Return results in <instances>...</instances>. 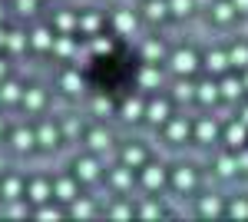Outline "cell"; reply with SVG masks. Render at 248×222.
Returning <instances> with one entry per match:
<instances>
[{
	"label": "cell",
	"instance_id": "1",
	"mask_svg": "<svg viewBox=\"0 0 248 222\" xmlns=\"http://www.w3.org/2000/svg\"><path fill=\"white\" fill-rule=\"evenodd\" d=\"M169 63H172V73L175 76H189V73H195V67H199V56L192 53V50H175Z\"/></svg>",
	"mask_w": 248,
	"mask_h": 222
},
{
	"label": "cell",
	"instance_id": "2",
	"mask_svg": "<svg viewBox=\"0 0 248 222\" xmlns=\"http://www.w3.org/2000/svg\"><path fill=\"white\" fill-rule=\"evenodd\" d=\"M172 186L179 189V192H192L195 189V169L192 166H179L172 172Z\"/></svg>",
	"mask_w": 248,
	"mask_h": 222
},
{
	"label": "cell",
	"instance_id": "3",
	"mask_svg": "<svg viewBox=\"0 0 248 222\" xmlns=\"http://www.w3.org/2000/svg\"><path fill=\"white\" fill-rule=\"evenodd\" d=\"M245 139H248V126L238 120V123H232L229 130H225V143H229L232 149H242L245 146Z\"/></svg>",
	"mask_w": 248,
	"mask_h": 222
},
{
	"label": "cell",
	"instance_id": "4",
	"mask_svg": "<svg viewBox=\"0 0 248 222\" xmlns=\"http://www.w3.org/2000/svg\"><path fill=\"white\" fill-rule=\"evenodd\" d=\"M142 186L146 189H162L166 186V169L162 166H142Z\"/></svg>",
	"mask_w": 248,
	"mask_h": 222
},
{
	"label": "cell",
	"instance_id": "5",
	"mask_svg": "<svg viewBox=\"0 0 248 222\" xmlns=\"http://www.w3.org/2000/svg\"><path fill=\"white\" fill-rule=\"evenodd\" d=\"M142 116H146L149 123H155V126H159V123H166V120H169V103H166V100H153V103L146 106V113H142Z\"/></svg>",
	"mask_w": 248,
	"mask_h": 222
},
{
	"label": "cell",
	"instance_id": "6",
	"mask_svg": "<svg viewBox=\"0 0 248 222\" xmlns=\"http://www.w3.org/2000/svg\"><path fill=\"white\" fill-rule=\"evenodd\" d=\"M159 83H162V73H159V67H155V63H146V67L139 70V86H142V90H155Z\"/></svg>",
	"mask_w": 248,
	"mask_h": 222
},
{
	"label": "cell",
	"instance_id": "7",
	"mask_svg": "<svg viewBox=\"0 0 248 222\" xmlns=\"http://www.w3.org/2000/svg\"><path fill=\"white\" fill-rule=\"evenodd\" d=\"M113 27L119 30V34H126V37H129V34H136L139 20H136V14H133V10H119V14L113 17Z\"/></svg>",
	"mask_w": 248,
	"mask_h": 222
},
{
	"label": "cell",
	"instance_id": "8",
	"mask_svg": "<svg viewBox=\"0 0 248 222\" xmlns=\"http://www.w3.org/2000/svg\"><path fill=\"white\" fill-rule=\"evenodd\" d=\"M96 176H99V163L96 159H90V156L86 159H77V179L79 183H93Z\"/></svg>",
	"mask_w": 248,
	"mask_h": 222
},
{
	"label": "cell",
	"instance_id": "9",
	"mask_svg": "<svg viewBox=\"0 0 248 222\" xmlns=\"http://www.w3.org/2000/svg\"><path fill=\"white\" fill-rule=\"evenodd\" d=\"M37 146H43V149L60 146V130H57V126H50V123H43V126L37 130Z\"/></svg>",
	"mask_w": 248,
	"mask_h": 222
},
{
	"label": "cell",
	"instance_id": "10",
	"mask_svg": "<svg viewBox=\"0 0 248 222\" xmlns=\"http://www.w3.org/2000/svg\"><path fill=\"white\" fill-rule=\"evenodd\" d=\"M242 93H245V83L235 80V76H225V80L218 83V96H225V100H238Z\"/></svg>",
	"mask_w": 248,
	"mask_h": 222
},
{
	"label": "cell",
	"instance_id": "11",
	"mask_svg": "<svg viewBox=\"0 0 248 222\" xmlns=\"http://www.w3.org/2000/svg\"><path fill=\"white\" fill-rule=\"evenodd\" d=\"M123 163L129 169H142L146 166V149L142 146H126L123 149Z\"/></svg>",
	"mask_w": 248,
	"mask_h": 222
},
{
	"label": "cell",
	"instance_id": "12",
	"mask_svg": "<svg viewBox=\"0 0 248 222\" xmlns=\"http://www.w3.org/2000/svg\"><path fill=\"white\" fill-rule=\"evenodd\" d=\"M53 196H57V199H63V203H73V199H77V183H73V179H57Z\"/></svg>",
	"mask_w": 248,
	"mask_h": 222
},
{
	"label": "cell",
	"instance_id": "13",
	"mask_svg": "<svg viewBox=\"0 0 248 222\" xmlns=\"http://www.w3.org/2000/svg\"><path fill=\"white\" fill-rule=\"evenodd\" d=\"M189 133H192L189 120H169V139H172V143H182V139H189Z\"/></svg>",
	"mask_w": 248,
	"mask_h": 222
},
{
	"label": "cell",
	"instance_id": "14",
	"mask_svg": "<svg viewBox=\"0 0 248 222\" xmlns=\"http://www.w3.org/2000/svg\"><path fill=\"white\" fill-rule=\"evenodd\" d=\"M53 196V186L46 183V179H37V183H30V199L33 203H46Z\"/></svg>",
	"mask_w": 248,
	"mask_h": 222
},
{
	"label": "cell",
	"instance_id": "15",
	"mask_svg": "<svg viewBox=\"0 0 248 222\" xmlns=\"http://www.w3.org/2000/svg\"><path fill=\"white\" fill-rule=\"evenodd\" d=\"M195 100H199V103H215V100H218V83H199V86H195Z\"/></svg>",
	"mask_w": 248,
	"mask_h": 222
},
{
	"label": "cell",
	"instance_id": "16",
	"mask_svg": "<svg viewBox=\"0 0 248 222\" xmlns=\"http://www.w3.org/2000/svg\"><path fill=\"white\" fill-rule=\"evenodd\" d=\"M229 67H238V70L248 67V47L245 43H235V47L229 50Z\"/></svg>",
	"mask_w": 248,
	"mask_h": 222
},
{
	"label": "cell",
	"instance_id": "17",
	"mask_svg": "<svg viewBox=\"0 0 248 222\" xmlns=\"http://www.w3.org/2000/svg\"><path fill=\"white\" fill-rule=\"evenodd\" d=\"M169 14V0H146V20H162Z\"/></svg>",
	"mask_w": 248,
	"mask_h": 222
},
{
	"label": "cell",
	"instance_id": "18",
	"mask_svg": "<svg viewBox=\"0 0 248 222\" xmlns=\"http://www.w3.org/2000/svg\"><path fill=\"white\" fill-rule=\"evenodd\" d=\"M37 146V133H30V130H17L14 133V149H33Z\"/></svg>",
	"mask_w": 248,
	"mask_h": 222
},
{
	"label": "cell",
	"instance_id": "19",
	"mask_svg": "<svg viewBox=\"0 0 248 222\" xmlns=\"http://www.w3.org/2000/svg\"><path fill=\"white\" fill-rule=\"evenodd\" d=\"M205 67H209V73H225L229 70V53H209Z\"/></svg>",
	"mask_w": 248,
	"mask_h": 222
},
{
	"label": "cell",
	"instance_id": "20",
	"mask_svg": "<svg viewBox=\"0 0 248 222\" xmlns=\"http://www.w3.org/2000/svg\"><path fill=\"white\" fill-rule=\"evenodd\" d=\"M30 43H33L37 50H50V47H53V34H50L46 27H40V30L30 34Z\"/></svg>",
	"mask_w": 248,
	"mask_h": 222
},
{
	"label": "cell",
	"instance_id": "21",
	"mask_svg": "<svg viewBox=\"0 0 248 222\" xmlns=\"http://www.w3.org/2000/svg\"><path fill=\"white\" fill-rule=\"evenodd\" d=\"M70 216H73V219H90V216H93V203H86V199H73V203H70Z\"/></svg>",
	"mask_w": 248,
	"mask_h": 222
},
{
	"label": "cell",
	"instance_id": "22",
	"mask_svg": "<svg viewBox=\"0 0 248 222\" xmlns=\"http://www.w3.org/2000/svg\"><path fill=\"white\" fill-rule=\"evenodd\" d=\"M86 139H90V146H93L96 153H106V149H109V143H113V139H109V133H106V130H93L90 136H86Z\"/></svg>",
	"mask_w": 248,
	"mask_h": 222
},
{
	"label": "cell",
	"instance_id": "23",
	"mask_svg": "<svg viewBox=\"0 0 248 222\" xmlns=\"http://www.w3.org/2000/svg\"><path fill=\"white\" fill-rule=\"evenodd\" d=\"M172 96H175L179 103H186V100H195V86H192L189 80H179V83L172 86Z\"/></svg>",
	"mask_w": 248,
	"mask_h": 222
},
{
	"label": "cell",
	"instance_id": "24",
	"mask_svg": "<svg viewBox=\"0 0 248 222\" xmlns=\"http://www.w3.org/2000/svg\"><path fill=\"white\" fill-rule=\"evenodd\" d=\"M0 192H3V199H10V203H14V199H20V192H23V183L10 176V179H3V189H0Z\"/></svg>",
	"mask_w": 248,
	"mask_h": 222
},
{
	"label": "cell",
	"instance_id": "25",
	"mask_svg": "<svg viewBox=\"0 0 248 222\" xmlns=\"http://www.w3.org/2000/svg\"><path fill=\"white\" fill-rule=\"evenodd\" d=\"M142 53H146V63H159V60H162V56H166V47H162V43H159V40H149V43H146V50H142Z\"/></svg>",
	"mask_w": 248,
	"mask_h": 222
},
{
	"label": "cell",
	"instance_id": "26",
	"mask_svg": "<svg viewBox=\"0 0 248 222\" xmlns=\"http://www.w3.org/2000/svg\"><path fill=\"white\" fill-rule=\"evenodd\" d=\"M142 113H146V106L139 100H126L123 103V120H142Z\"/></svg>",
	"mask_w": 248,
	"mask_h": 222
},
{
	"label": "cell",
	"instance_id": "27",
	"mask_svg": "<svg viewBox=\"0 0 248 222\" xmlns=\"http://www.w3.org/2000/svg\"><path fill=\"white\" fill-rule=\"evenodd\" d=\"M50 50H53L57 56H70L73 50H77V47H73V40L63 34V37H53V47H50Z\"/></svg>",
	"mask_w": 248,
	"mask_h": 222
},
{
	"label": "cell",
	"instance_id": "28",
	"mask_svg": "<svg viewBox=\"0 0 248 222\" xmlns=\"http://www.w3.org/2000/svg\"><path fill=\"white\" fill-rule=\"evenodd\" d=\"M20 103H23L27 110H40V106H43V90H27L20 96Z\"/></svg>",
	"mask_w": 248,
	"mask_h": 222
},
{
	"label": "cell",
	"instance_id": "29",
	"mask_svg": "<svg viewBox=\"0 0 248 222\" xmlns=\"http://www.w3.org/2000/svg\"><path fill=\"white\" fill-rule=\"evenodd\" d=\"M235 17V7H232V0H222V3H215V20L218 23H232Z\"/></svg>",
	"mask_w": 248,
	"mask_h": 222
},
{
	"label": "cell",
	"instance_id": "30",
	"mask_svg": "<svg viewBox=\"0 0 248 222\" xmlns=\"http://www.w3.org/2000/svg\"><path fill=\"white\" fill-rule=\"evenodd\" d=\"M20 96H23L20 83H3V86H0V100H3V103H17Z\"/></svg>",
	"mask_w": 248,
	"mask_h": 222
},
{
	"label": "cell",
	"instance_id": "31",
	"mask_svg": "<svg viewBox=\"0 0 248 222\" xmlns=\"http://www.w3.org/2000/svg\"><path fill=\"white\" fill-rule=\"evenodd\" d=\"M215 166H218V176H235L238 172V159L235 156H218Z\"/></svg>",
	"mask_w": 248,
	"mask_h": 222
},
{
	"label": "cell",
	"instance_id": "32",
	"mask_svg": "<svg viewBox=\"0 0 248 222\" xmlns=\"http://www.w3.org/2000/svg\"><path fill=\"white\" fill-rule=\"evenodd\" d=\"M113 186H116V189H129V186H133V169H129V166L116 169V172H113Z\"/></svg>",
	"mask_w": 248,
	"mask_h": 222
},
{
	"label": "cell",
	"instance_id": "33",
	"mask_svg": "<svg viewBox=\"0 0 248 222\" xmlns=\"http://www.w3.org/2000/svg\"><path fill=\"white\" fill-rule=\"evenodd\" d=\"M79 30L90 34V37H96V30H99V14H83V17H79Z\"/></svg>",
	"mask_w": 248,
	"mask_h": 222
},
{
	"label": "cell",
	"instance_id": "34",
	"mask_svg": "<svg viewBox=\"0 0 248 222\" xmlns=\"http://www.w3.org/2000/svg\"><path fill=\"white\" fill-rule=\"evenodd\" d=\"M192 7H195L192 0H169V14L172 17H189Z\"/></svg>",
	"mask_w": 248,
	"mask_h": 222
},
{
	"label": "cell",
	"instance_id": "35",
	"mask_svg": "<svg viewBox=\"0 0 248 222\" xmlns=\"http://www.w3.org/2000/svg\"><path fill=\"white\" fill-rule=\"evenodd\" d=\"M215 136H218V126H215L212 120H202V123H199V139H202V143H212Z\"/></svg>",
	"mask_w": 248,
	"mask_h": 222
},
{
	"label": "cell",
	"instance_id": "36",
	"mask_svg": "<svg viewBox=\"0 0 248 222\" xmlns=\"http://www.w3.org/2000/svg\"><path fill=\"white\" fill-rule=\"evenodd\" d=\"M199 212H202V216H218V212H222V203H218L215 196H205V199L199 203Z\"/></svg>",
	"mask_w": 248,
	"mask_h": 222
},
{
	"label": "cell",
	"instance_id": "37",
	"mask_svg": "<svg viewBox=\"0 0 248 222\" xmlns=\"http://www.w3.org/2000/svg\"><path fill=\"white\" fill-rule=\"evenodd\" d=\"M7 50H14V53H20L23 47H27V37L20 34V30H14V34H7V43H3Z\"/></svg>",
	"mask_w": 248,
	"mask_h": 222
},
{
	"label": "cell",
	"instance_id": "38",
	"mask_svg": "<svg viewBox=\"0 0 248 222\" xmlns=\"http://www.w3.org/2000/svg\"><path fill=\"white\" fill-rule=\"evenodd\" d=\"M60 83H63V90H66V93H79V90H83L79 73H63V80H60Z\"/></svg>",
	"mask_w": 248,
	"mask_h": 222
},
{
	"label": "cell",
	"instance_id": "39",
	"mask_svg": "<svg viewBox=\"0 0 248 222\" xmlns=\"http://www.w3.org/2000/svg\"><path fill=\"white\" fill-rule=\"evenodd\" d=\"M57 27L63 30V34H70L73 27H79V17H73V14H60V17H57Z\"/></svg>",
	"mask_w": 248,
	"mask_h": 222
},
{
	"label": "cell",
	"instance_id": "40",
	"mask_svg": "<svg viewBox=\"0 0 248 222\" xmlns=\"http://www.w3.org/2000/svg\"><path fill=\"white\" fill-rule=\"evenodd\" d=\"M229 216L232 219H248V203L245 199H235V203L229 205Z\"/></svg>",
	"mask_w": 248,
	"mask_h": 222
},
{
	"label": "cell",
	"instance_id": "41",
	"mask_svg": "<svg viewBox=\"0 0 248 222\" xmlns=\"http://www.w3.org/2000/svg\"><path fill=\"white\" fill-rule=\"evenodd\" d=\"M93 50H96V53H113V40L96 37V40H93Z\"/></svg>",
	"mask_w": 248,
	"mask_h": 222
},
{
	"label": "cell",
	"instance_id": "42",
	"mask_svg": "<svg viewBox=\"0 0 248 222\" xmlns=\"http://www.w3.org/2000/svg\"><path fill=\"white\" fill-rule=\"evenodd\" d=\"M37 216H40V219H60V209H53V205H43V203H40Z\"/></svg>",
	"mask_w": 248,
	"mask_h": 222
},
{
	"label": "cell",
	"instance_id": "43",
	"mask_svg": "<svg viewBox=\"0 0 248 222\" xmlns=\"http://www.w3.org/2000/svg\"><path fill=\"white\" fill-rule=\"evenodd\" d=\"M109 216H113V219H129V216H133V209H129V205H113V209H109Z\"/></svg>",
	"mask_w": 248,
	"mask_h": 222
},
{
	"label": "cell",
	"instance_id": "44",
	"mask_svg": "<svg viewBox=\"0 0 248 222\" xmlns=\"http://www.w3.org/2000/svg\"><path fill=\"white\" fill-rule=\"evenodd\" d=\"M93 110L99 113V116H103V113H109V110H113V103H109L106 96H99V100H96V103H93Z\"/></svg>",
	"mask_w": 248,
	"mask_h": 222
},
{
	"label": "cell",
	"instance_id": "45",
	"mask_svg": "<svg viewBox=\"0 0 248 222\" xmlns=\"http://www.w3.org/2000/svg\"><path fill=\"white\" fill-rule=\"evenodd\" d=\"M159 212H162V209H159L155 203H149V205H142V209H139V216H146V219H155Z\"/></svg>",
	"mask_w": 248,
	"mask_h": 222
},
{
	"label": "cell",
	"instance_id": "46",
	"mask_svg": "<svg viewBox=\"0 0 248 222\" xmlns=\"http://www.w3.org/2000/svg\"><path fill=\"white\" fill-rule=\"evenodd\" d=\"M17 7H20V14H33L37 10V0H17Z\"/></svg>",
	"mask_w": 248,
	"mask_h": 222
},
{
	"label": "cell",
	"instance_id": "47",
	"mask_svg": "<svg viewBox=\"0 0 248 222\" xmlns=\"http://www.w3.org/2000/svg\"><path fill=\"white\" fill-rule=\"evenodd\" d=\"M238 169H242V172H248V149L242 146V153H238Z\"/></svg>",
	"mask_w": 248,
	"mask_h": 222
},
{
	"label": "cell",
	"instance_id": "48",
	"mask_svg": "<svg viewBox=\"0 0 248 222\" xmlns=\"http://www.w3.org/2000/svg\"><path fill=\"white\" fill-rule=\"evenodd\" d=\"M232 7H235L238 14H248V0H232Z\"/></svg>",
	"mask_w": 248,
	"mask_h": 222
},
{
	"label": "cell",
	"instance_id": "49",
	"mask_svg": "<svg viewBox=\"0 0 248 222\" xmlns=\"http://www.w3.org/2000/svg\"><path fill=\"white\" fill-rule=\"evenodd\" d=\"M3 43H7V34H3V27H0V47H3Z\"/></svg>",
	"mask_w": 248,
	"mask_h": 222
},
{
	"label": "cell",
	"instance_id": "50",
	"mask_svg": "<svg viewBox=\"0 0 248 222\" xmlns=\"http://www.w3.org/2000/svg\"><path fill=\"white\" fill-rule=\"evenodd\" d=\"M242 123H245V126H248V106H245V113H242Z\"/></svg>",
	"mask_w": 248,
	"mask_h": 222
},
{
	"label": "cell",
	"instance_id": "51",
	"mask_svg": "<svg viewBox=\"0 0 248 222\" xmlns=\"http://www.w3.org/2000/svg\"><path fill=\"white\" fill-rule=\"evenodd\" d=\"M3 73H7V63H3V60H0V76H3Z\"/></svg>",
	"mask_w": 248,
	"mask_h": 222
},
{
	"label": "cell",
	"instance_id": "52",
	"mask_svg": "<svg viewBox=\"0 0 248 222\" xmlns=\"http://www.w3.org/2000/svg\"><path fill=\"white\" fill-rule=\"evenodd\" d=\"M242 83H245V90H248V73H245V80H242Z\"/></svg>",
	"mask_w": 248,
	"mask_h": 222
},
{
	"label": "cell",
	"instance_id": "53",
	"mask_svg": "<svg viewBox=\"0 0 248 222\" xmlns=\"http://www.w3.org/2000/svg\"><path fill=\"white\" fill-rule=\"evenodd\" d=\"M0 130H3V120H0Z\"/></svg>",
	"mask_w": 248,
	"mask_h": 222
},
{
	"label": "cell",
	"instance_id": "54",
	"mask_svg": "<svg viewBox=\"0 0 248 222\" xmlns=\"http://www.w3.org/2000/svg\"><path fill=\"white\" fill-rule=\"evenodd\" d=\"M0 17H3V14H0Z\"/></svg>",
	"mask_w": 248,
	"mask_h": 222
}]
</instances>
